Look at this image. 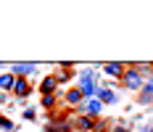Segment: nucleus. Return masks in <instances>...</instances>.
Masks as SVG:
<instances>
[{"mask_svg":"<svg viewBox=\"0 0 153 132\" xmlns=\"http://www.w3.org/2000/svg\"><path fill=\"white\" fill-rule=\"evenodd\" d=\"M76 87L82 90V95H85V98H98V79H95V72H92V69H85V72H82V77H79V85H76Z\"/></svg>","mask_w":153,"mask_h":132,"instance_id":"obj_1","label":"nucleus"},{"mask_svg":"<svg viewBox=\"0 0 153 132\" xmlns=\"http://www.w3.org/2000/svg\"><path fill=\"white\" fill-rule=\"evenodd\" d=\"M145 82H148V79H145V77H143V74H140L137 69H135V66H127V69H124L122 85H124V87H127V90H135V92H140Z\"/></svg>","mask_w":153,"mask_h":132,"instance_id":"obj_2","label":"nucleus"},{"mask_svg":"<svg viewBox=\"0 0 153 132\" xmlns=\"http://www.w3.org/2000/svg\"><path fill=\"white\" fill-rule=\"evenodd\" d=\"M79 111H82V116L98 119V116H100V111H103V103L98 101V98H85L82 106H79Z\"/></svg>","mask_w":153,"mask_h":132,"instance_id":"obj_3","label":"nucleus"},{"mask_svg":"<svg viewBox=\"0 0 153 132\" xmlns=\"http://www.w3.org/2000/svg\"><path fill=\"white\" fill-rule=\"evenodd\" d=\"M8 72L13 74V77H24V79H29L32 74L37 72V66H34V63H13V66H8Z\"/></svg>","mask_w":153,"mask_h":132,"instance_id":"obj_4","label":"nucleus"},{"mask_svg":"<svg viewBox=\"0 0 153 132\" xmlns=\"http://www.w3.org/2000/svg\"><path fill=\"white\" fill-rule=\"evenodd\" d=\"M13 92L16 98H29V92H32V85H29V79H24V77H16V82H13Z\"/></svg>","mask_w":153,"mask_h":132,"instance_id":"obj_5","label":"nucleus"},{"mask_svg":"<svg viewBox=\"0 0 153 132\" xmlns=\"http://www.w3.org/2000/svg\"><path fill=\"white\" fill-rule=\"evenodd\" d=\"M63 101H66V106H82V101H85V95H82V90L76 87H69L66 90V95H63Z\"/></svg>","mask_w":153,"mask_h":132,"instance_id":"obj_6","label":"nucleus"},{"mask_svg":"<svg viewBox=\"0 0 153 132\" xmlns=\"http://www.w3.org/2000/svg\"><path fill=\"white\" fill-rule=\"evenodd\" d=\"M56 90H58V82H56V77H53V74H48L45 79L40 82V92H42V95H56Z\"/></svg>","mask_w":153,"mask_h":132,"instance_id":"obj_7","label":"nucleus"},{"mask_svg":"<svg viewBox=\"0 0 153 132\" xmlns=\"http://www.w3.org/2000/svg\"><path fill=\"white\" fill-rule=\"evenodd\" d=\"M124 69H127L124 63H106V66H103V72H106L108 77H111V79H116V82H122Z\"/></svg>","mask_w":153,"mask_h":132,"instance_id":"obj_8","label":"nucleus"},{"mask_svg":"<svg viewBox=\"0 0 153 132\" xmlns=\"http://www.w3.org/2000/svg\"><path fill=\"white\" fill-rule=\"evenodd\" d=\"M92 124H95V119L82 116V114L74 119V130H79V132H92Z\"/></svg>","mask_w":153,"mask_h":132,"instance_id":"obj_9","label":"nucleus"},{"mask_svg":"<svg viewBox=\"0 0 153 132\" xmlns=\"http://www.w3.org/2000/svg\"><path fill=\"white\" fill-rule=\"evenodd\" d=\"M98 101L106 106V103H116V101H119V95H116L111 87H100V90H98Z\"/></svg>","mask_w":153,"mask_h":132,"instance_id":"obj_10","label":"nucleus"},{"mask_svg":"<svg viewBox=\"0 0 153 132\" xmlns=\"http://www.w3.org/2000/svg\"><path fill=\"white\" fill-rule=\"evenodd\" d=\"M13 82H16L13 74L3 72V74H0V92H11V90H13Z\"/></svg>","mask_w":153,"mask_h":132,"instance_id":"obj_11","label":"nucleus"},{"mask_svg":"<svg viewBox=\"0 0 153 132\" xmlns=\"http://www.w3.org/2000/svg\"><path fill=\"white\" fill-rule=\"evenodd\" d=\"M53 77H56V82H58V85H66V82L74 77V69H71V66H61V69L53 74Z\"/></svg>","mask_w":153,"mask_h":132,"instance_id":"obj_12","label":"nucleus"},{"mask_svg":"<svg viewBox=\"0 0 153 132\" xmlns=\"http://www.w3.org/2000/svg\"><path fill=\"white\" fill-rule=\"evenodd\" d=\"M151 101H153V79H148L140 90V103H151Z\"/></svg>","mask_w":153,"mask_h":132,"instance_id":"obj_13","label":"nucleus"},{"mask_svg":"<svg viewBox=\"0 0 153 132\" xmlns=\"http://www.w3.org/2000/svg\"><path fill=\"white\" fill-rule=\"evenodd\" d=\"M13 130H16V124H13L8 116H3V114H0V132H13Z\"/></svg>","mask_w":153,"mask_h":132,"instance_id":"obj_14","label":"nucleus"},{"mask_svg":"<svg viewBox=\"0 0 153 132\" xmlns=\"http://www.w3.org/2000/svg\"><path fill=\"white\" fill-rule=\"evenodd\" d=\"M56 101H58L56 95H42L40 106H42V108H48V111H53V108H56Z\"/></svg>","mask_w":153,"mask_h":132,"instance_id":"obj_15","label":"nucleus"},{"mask_svg":"<svg viewBox=\"0 0 153 132\" xmlns=\"http://www.w3.org/2000/svg\"><path fill=\"white\" fill-rule=\"evenodd\" d=\"M111 122H106V119H95V124H92V132H111V127H108Z\"/></svg>","mask_w":153,"mask_h":132,"instance_id":"obj_16","label":"nucleus"},{"mask_svg":"<svg viewBox=\"0 0 153 132\" xmlns=\"http://www.w3.org/2000/svg\"><path fill=\"white\" fill-rule=\"evenodd\" d=\"M21 116L27 119V122H32V119L37 116V111H34V108H24V114H21Z\"/></svg>","mask_w":153,"mask_h":132,"instance_id":"obj_17","label":"nucleus"},{"mask_svg":"<svg viewBox=\"0 0 153 132\" xmlns=\"http://www.w3.org/2000/svg\"><path fill=\"white\" fill-rule=\"evenodd\" d=\"M111 132H129V127H127V124H114Z\"/></svg>","mask_w":153,"mask_h":132,"instance_id":"obj_18","label":"nucleus"},{"mask_svg":"<svg viewBox=\"0 0 153 132\" xmlns=\"http://www.w3.org/2000/svg\"><path fill=\"white\" fill-rule=\"evenodd\" d=\"M151 77H153V63H151Z\"/></svg>","mask_w":153,"mask_h":132,"instance_id":"obj_19","label":"nucleus"}]
</instances>
